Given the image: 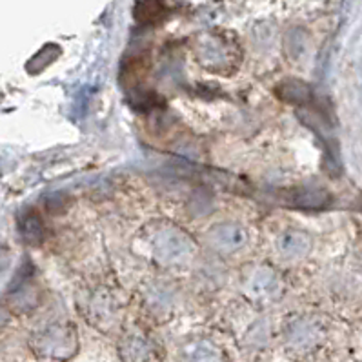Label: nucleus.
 <instances>
[{"mask_svg": "<svg viewBox=\"0 0 362 362\" xmlns=\"http://www.w3.org/2000/svg\"><path fill=\"white\" fill-rule=\"evenodd\" d=\"M197 59L206 69L214 73H233L239 64V49L221 35H202L197 42Z\"/></svg>", "mask_w": 362, "mask_h": 362, "instance_id": "nucleus-1", "label": "nucleus"}, {"mask_svg": "<svg viewBox=\"0 0 362 362\" xmlns=\"http://www.w3.org/2000/svg\"><path fill=\"white\" fill-rule=\"evenodd\" d=\"M33 349L39 357L66 361L77 349V335L73 326L55 324L33 337Z\"/></svg>", "mask_w": 362, "mask_h": 362, "instance_id": "nucleus-2", "label": "nucleus"}, {"mask_svg": "<svg viewBox=\"0 0 362 362\" xmlns=\"http://www.w3.org/2000/svg\"><path fill=\"white\" fill-rule=\"evenodd\" d=\"M151 250L160 264H180L193 253V240L177 228H160L151 237Z\"/></svg>", "mask_w": 362, "mask_h": 362, "instance_id": "nucleus-3", "label": "nucleus"}, {"mask_svg": "<svg viewBox=\"0 0 362 362\" xmlns=\"http://www.w3.org/2000/svg\"><path fill=\"white\" fill-rule=\"evenodd\" d=\"M120 357L124 362H160L158 346L141 333H132L120 342Z\"/></svg>", "mask_w": 362, "mask_h": 362, "instance_id": "nucleus-4", "label": "nucleus"}, {"mask_svg": "<svg viewBox=\"0 0 362 362\" xmlns=\"http://www.w3.org/2000/svg\"><path fill=\"white\" fill-rule=\"evenodd\" d=\"M209 240L221 252L231 253L246 246L247 233L243 226L235 224V222H222V224L211 228Z\"/></svg>", "mask_w": 362, "mask_h": 362, "instance_id": "nucleus-5", "label": "nucleus"}, {"mask_svg": "<svg viewBox=\"0 0 362 362\" xmlns=\"http://www.w3.org/2000/svg\"><path fill=\"white\" fill-rule=\"evenodd\" d=\"M286 204L304 209H322L332 202V195L322 188H311V186H300L291 188L284 197Z\"/></svg>", "mask_w": 362, "mask_h": 362, "instance_id": "nucleus-6", "label": "nucleus"}, {"mask_svg": "<svg viewBox=\"0 0 362 362\" xmlns=\"http://www.w3.org/2000/svg\"><path fill=\"white\" fill-rule=\"evenodd\" d=\"M319 326L306 319H298L291 322L288 328V341L295 349H311L319 342Z\"/></svg>", "mask_w": 362, "mask_h": 362, "instance_id": "nucleus-7", "label": "nucleus"}, {"mask_svg": "<svg viewBox=\"0 0 362 362\" xmlns=\"http://www.w3.org/2000/svg\"><path fill=\"white\" fill-rule=\"evenodd\" d=\"M310 237H308L304 231L298 230H286L277 240L279 252H281L286 259H300V257H304L310 252Z\"/></svg>", "mask_w": 362, "mask_h": 362, "instance_id": "nucleus-8", "label": "nucleus"}, {"mask_svg": "<svg viewBox=\"0 0 362 362\" xmlns=\"http://www.w3.org/2000/svg\"><path fill=\"white\" fill-rule=\"evenodd\" d=\"M246 290L260 298L273 297V295L279 291L277 275L273 272H269V269H259V272H255L252 277H250Z\"/></svg>", "mask_w": 362, "mask_h": 362, "instance_id": "nucleus-9", "label": "nucleus"}, {"mask_svg": "<svg viewBox=\"0 0 362 362\" xmlns=\"http://www.w3.org/2000/svg\"><path fill=\"white\" fill-rule=\"evenodd\" d=\"M277 95L284 100V103L293 104H308L313 97L311 88L303 81H284L277 86Z\"/></svg>", "mask_w": 362, "mask_h": 362, "instance_id": "nucleus-10", "label": "nucleus"}, {"mask_svg": "<svg viewBox=\"0 0 362 362\" xmlns=\"http://www.w3.org/2000/svg\"><path fill=\"white\" fill-rule=\"evenodd\" d=\"M182 362H222V355L214 344L199 341L186 346L182 354Z\"/></svg>", "mask_w": 362, "mask_h": 362, "instance_id": "nucleus-11", "label": "nucleus"}, {"mask_svg": "<svg viewBox=\"0 0 362 362\" xmlns=\"http://www.w3.org/2000/svg\"><path fill=\"white\" fill-rule=\"evenodd\" d=\"M21 235L22 239L26 240L30 244H39L44 237V226L42 222H40L39 215L35 214H28L21 218Z\"/></svg>", "mask_w": 362, "mask_h": 362, "instance_id": "nucleus-12", "label": "nucleus"}, {"mask_svg": "<svg viewBox=\"0 0 362 362\" xmlns=\"http://www.w3.org/2000/svg\"><path fill=\"white\" fill-rule=\"evenodd\" d=\"M60 47L55 46V44H47L40 49L33 59L30 60L26 64V69L30 73H40L47 68V66H52L57 59H59Z\"/></svg>", "mask_w": 362, "mask_h": 362, "instance_id": "nucleus-13", "label": "nucleus"}, {"mask_svg": "<svg viewBox=\"0 0 362 362\" xmlns=\"http://www.w3.org/2000/svg\"><path fill=\"white\" fill-rule=\"evenodd\" d=\"M166 15V8L160 2H139L135 6V18L141 24H155Z\"/></svg>", "mask_w": 362, "mask_h": 362, "instance_id": "nucleus-14", "label": "nucleus"}]
</instances>
